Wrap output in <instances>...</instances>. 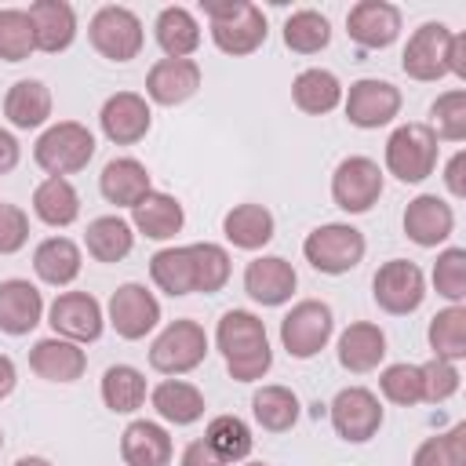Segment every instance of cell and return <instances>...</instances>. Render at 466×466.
<instances>
[{
    "label": "cell",
    "mask_w": 466,
    "mask_h": 466,
    "mask_svg": "<svg viewBox=\"0 0 466 466\" xmlns=\"http://www.w3.org/2000/svg\"><path fill=\"white\" fill-rule=\"evenodd\" d=\"M433 288L451 306L466 302V248H444L433 262Z\"/></svg>",
    "instance_id": "cell-47"
},
{
    "label": "cell",
    "mask_w": 466,
    "mask_h": 466,
    "mask_svg": "<svg viewBox=\"0 0 466 466\" xmlns=\"http://www.w3.org/2000/svg\"><path fill=\"white\" fill-rule=\"evenodd\" d=\"M404 233L419 248H437L455 233V208L437 193H419L404 208Z\"/></svg>",
    "instance_id": "cell-19"
},
{
    "label": "cell",
    "mask_w": 466,
    "mask_h": 466,
    "mask_svg": "<svg viewBox=\"0 0 466 466\" xmlns=\"http://www.w3.org/2000/svg\"><path fill=\"white\" fill-rule=\"evenodd\" d=\"M400 7L390 0H357L346 11V33L364 51H382L400 36Z\"/></svg>",
    "instance_id": "cell-16"
},
{
    "label": "cell",
    "mask_w": 466,
    "mask_h": 466,
    "mask_svg": "<svg viewBox=\"0 0 466 466\" xmlns=\"http://www.w3.org/2000/svg\"><path fill=\"white\" fill-rule=\"evenodd\" d=\"M382 197V167L379 160L364 157V153H353V157H342L331 171V200L335 208H342L346 215H364L379 204Z\"/></svg>",
    "instance_id": "cell-8"
},
{
    "label": "cell",
    "mask_w": 466,
    "mask_h": 466,
    "mask_svg": "<svg viewBox=\"0 0 466 466\" xmlns=\"http://www.w3.org/2000/svg\"><path fill=\"white\" fill-rule=\"evenodd\" d=\"M149 189L153 175L138 157H113L98 175V193L106 197V204L116 208H135Z\"/></svg>",
    "instance_id": "cell-24"
},
{
    "label": "cell",
    "mask_w": 466,
    "mask_h": 466,
    "mask_svg": "<svg viewBox=\"0 0 466 466\" xmlns=\"http://www.w3.org/2000/svg\"><path fill=\"white\" fill-rule=\"evenodd\" d=\"M328 419H331V430L346 444H368L382 430L386 411H382L379 393H371L368 386H346L328 404Z\"/></svg>",
    "instance_id": "cell-10"
},
{
    "label": "cell",
    "mask_w": 466,
    "mask_h": 466,
    "mask_svg": "<svg viewBox=\"0 0 466 466\" xmlns=\"http://www.w3.org/2000/svg\"><path fill=\"white\" fill-rule=\"evenodd\" d=\"M291 102L309 116H324L342 106V84L331 69L309 66L291 80Z\"/></svg>",
    "instance_id": "cell-34"
},
{
    "label": "cell",
    "mask_w": 466,
    "mask_h": 466,
    "mask_svg": "<svg viewBox=\"0 0 466 466\" xmlns=\"http://www.w3.org/2000/svg\"><path fill=\"white\" fill-rule=\"evenodd\" d=\"M25 240H29V215L18 204H4L0 200V255L22 251Z\"/></svg>",
    "instance_id": "cell-49"
},
{
    "label": "cell",
    "mask_w": 466,
    "mask_h": 466,
    "mask_svg": "<svg viewBox=\"0 0 466 466\" xmlns=\"http://www.w3.org/2000/svg\"><path fill=\"white\" fill-rule=\"evenodd\" d=\"M426 339H430L433 357L459 364L466 357V306H444V309H437L430 317Z\"/></svg>",
    "instance_id": "cell-40"
},
{
    "label": "cell",
    "mask_w": 466,
    "mask_h": 466,
    "mask_svg": "<svg viewBox=\"0 0 466 466\" xmlns=\"http://www.w3.org/2000/svg\"><path fill=\"white\" fill-rule=\"evenodd\" d=\"M269 36V22L262 15L258 4L244 0V7L222 22H211V40L222 55H233V58H244V55H255Z\"/></svg>",
    "instance_id": "cell-20"
},
{
    "label": "cell",
    "mask_w": 466,
    "mask_h": 466,
    "mask_svg": "<svg viewBox=\"0 0 466 466\" xmlns=\"http://www.w3.org/2000/svg\"><path fill=\"white\" fill-rule=\"evenodd\" d=\"M29 368L47 382H76L87 371V353L80 350V342L51 335V339H36L33 342Z\"/></svg>",
    "instance_id": "cell-25"
},
{
    "label": "cell",
    "mask_w": 466,
    "mask_h": 466,
    "mask_svg": "<svg viewBox=\"0 0 466 466\" xmlns=\"http://www.w3.org/2000/svg\"><path fill=\"white\" fill-rule=\"evenodd\" d=\"M411 466H466V422H455L451 430L426 437L415 448Z\"/></svg>",
    "instance_id": "cell-43"
},
{
    "label": "cell",
    "mask_w": 466,
    "mask_h": 466,
    "mask_svg": "<svg viewBox=\"0 0 466 466\" xmlns=\"http://www.w3.org/2000/svg\"><path fill=\"white\" fill-rule=\"evenodd\" d=\"M244 466H266V462H244Z\"/></svg>",
    "instance_id": "cell-57"
},
{
    "label": "cell",
    "mask_w": 466,
    "mask_h": 466,
    "mask_svg": "<svg viewBox=\"0 0 466 466\" xmlns=\"http://www.w3.org/2000/svg\"><path fill=\"white\" fill-rule=\"evenodd\" d=\"M240 7H244V0H200V11L208 22H222V18L237 15Z\"/></svg>",
    "instance_id": "cell-54"
},
{
    "label": "cell",
    "mask_w": 466,
    "mask_h": 466,
    "mask_svg": "<svg viewBox=\"0 0 466 466\" xmlns=\"http://www.w3.org/2000/svg\"><path fill=\"white\" fill-rule=\"evenodd\" d=\"M0 451H4V430H0Z\"/></svg>",
    "instance_id": "cell-58"
},
{
    "label": "cell",
    "mask_w": 466,
    "mask_h": 466,
    "mask_svg": "<svg viewBox=\"0 0 466 466\" xmlns=\"http://www.w3.org/2000/svg\"><path fill=\"white\" fill-rule=\"evenodd\" d=\"M47 324L55 328L58 339L95 342L106 328V313H102V302L91 291H62L47 306Z\"/></svg>",
    "instance_id": "cell-14"
},
{
    "label": "cell",
    "mask_w": 466,
    "mask_h": 466,
    "mask_svg": "<svg viewBox=\"0 0 466 466\" xmlns=\"http://www.w3.org/2000/svg\"><path fill=\"white\" fill-rule=\"evenodd\" d=\"M430 131L437 135V142H462L466 138V91L462 87H451V91H441L430 106Z\"/></svg>",
    "instance_id": "cell-44"
},
{
    "label": "cell",
    "mask_w": 466,
    "mask_h": 466,
    "mask_svg": "<svg viewBox=\"0 0 466 466\" xmlns=\"http://www.w3.org/2000/svg\"><path fill=\"white\" fill-rule=\"evenodd\" d=\"M215 346H218L233 382H258L273 368L266 324L251 309H226L215 328Z\"/></svg>",
    "instance_id": "cell-1"
},
{
    "label": "cell",
    "mask_w": 466,
    "mask_h": 466,
    "mask_svg": "<svg viewBox=\"0 0 466 466\" xmlns=\"http://www.w3.org/2000/svg\"><path fill=\"white\" fill-rule=\"evenodd\" d=\"M251 415L266 433H288L299 422L302 404H299L295 390H288L280 382H269V386H258L251 393Z\"/></svg>",
    "instance_id": "cell-36"
},
{
    "label": "cell",
    "mask_w": 466,
    "mask_h": 466,
    "mask_svg": "<svg viewBox=\"0 0 466 466\" xmlns=\"http://www.w3.org/2000/svg\"><path fill=\"white\" fill-rule=\"evenodd\" d=\"M400 87L379 76H360L350 84V91H342V109L346 120L360 131H375L393 124V116L400 113Z\"/></svg>",
    "instance_id": "cell-11"
},
{
    "label": "cell",
    "mask_w": 466,
    "mask_h": 466,
    "mask_svg": "<svg viewBox=\"0 0 466 466\" xmlns=\"http://www.w3.org/2000/svg\"><path fill=\"white\" fill-rule=\"evenodd\" d=\"M444 186H448V193H451L455 200L466 197V149L451 153V160L444 164Z\"/></svg>",
    "instance_id": "cell-50"
},
{
    "label": "cell",
    "mask_w": 466,
    "mask_h": 466,
    "mask_svg": "<svg viewBox=\"0 0 466 466\" xmlns=\"http://www.w3.org/2000/svg\"><path fill=\"white\" fill-rule=\"evenodd\" d=\"M51 106H55V102H51V87H47L44 80H33V76L15 80V84L7 87V95H4V116H7V124L18 127V131L44 127L47 116H51Z\"/></svg>",
    "instance_id": "cell-29"
},
{
    "label": "cell",
    "mask_w": 466,
    "mask_h": 466,
    "mask_svg": "<svg viewBox=\"0 0 466 466\" xmlns=\"http://www.w3.org/2000/svg\"><path fill=\"white\" fill-rule=\"evenodd\" d=\"M222 233L240 251H262L277 233V218H273V211L266 204L244 200V204H233L222 215Z\"/></svg>",
    "instance_id": "cell-26"
},
{
    "label": "cell",
    "mask_w": 466,
    "mask_h": 466,
    "mask_svg": "<svg viewBox=\"0 0 466 466\" xmlns=\"http://www.w3.org/2000/svg\"><path fill=\"white\" fill-rule=\"evenodd\" d=\"M208 357V331L204 324H197L193 317H178L171 320L149 346V368L167 375V379H178L193 368H200Z\"/></svg>",
    "instance_id": "cell-5"
},
{
    "label": "cell",
    "mask_w": 466,
    "mask_h": 466,
    "mask_svg": "<svg viewBox=\"0 0 466 466\" xmlns=\"http://www.w3.org/2000/svg\"><path fill=\"white\" fill-rule=\"evenodd\" d=\"M98 127L113 146H135L153 127V109L138 91H116L98 109Z\"/></svg>",
    "instance_id": "cell-15"
},
{
    "label": "cell",
    "mask_w": 466,
    "mask_h": 466,
    "mask_svg": "<svg viewBox=\"0 0 466 466\" xmlns=\"http://www.w3.org/2000/svg\"><path fill=\"white\" fill-rule=\"evenodd\" d=\"M335 335V313L320 299H299L280 320V346L295 360L317 357Z\"/></svg>",
    "instance_id": "cell-7"
},
{
    "label": "cell",
    "mask_w": 466,
    "mask_h": 466,
    "mask_svg": "<svg viewBox=\"0 0 466 466\" xmlns=\"http://www.w3.org/2000/svg\"><path fill=\"white\" fill-rule=\"evenodd\" d=\"M80 266H84V251L69 237H47L33 248V273L51 288L73 284L80 277Z\"/></svg>",
    "instance_id": "cell-30"
},
{
    "label": "cell",
    "mask_w": 466,
    "mask_h": 466,
    "mask_svg": "<svg viewBox=\"0 0 466 466\" xmlns=\"http://www.w3.org/2000/svg\"><path fill=\"white\" fill-rule=\"evenodd\" d=\"M386 171L397 182H422L437 171V157H441V142L430 131V124L422 120H408L400 127L390 131L386 138Z\"/></svg>",
    "instance_id": "cell-2"
},
{
    "label": "cell",
    "mask_w": 466,
    "mask_h": 466,
    "mask_svg": "<svg viewBox=\"0 0 466 466\" xmlns=\"http://www.w3.org/2000/svg\"><path fill=\"white\" fill-rule=\"evenodd\" d=\"M149 277H153V284L164 291V295H171V299H178V295H193L197 288H193V255H189V244H171V248H160V251H153V258H149Z\"/></svg>",
    "instance_id": "cell-38"
},
{
    "label": "cell",
    "mask_w": 466,
    "mask_h": 466,
    "mask_svg": "<svg viewBox=\"0 0 466 466\" xmlns=\"http://www.w3.org/2000/svg\"><path fill=\"white\" fill-rule=\"evenodd\" d=\"M15 466H51V459H44V455H22Z\"/></svg>",
    "instance_id": "cell-56"
},
{
    "label": "cell",
    "mask_w": 466,
    "mask_h": 466,
    "mask_svg": "<svg viewBox=\"0 0 466 466\" xmlns=\"http://www.w3.org/2000/svg\"><path fill=\"white\" fill-rule=\"evenodd\" d=\"M44 320V295L25 277L0 280V331L4 335H29Z\"/></svg>",
    "instance_id": "cell-21"
},
{
    "label": "cell",
    "mask_w": 466,
    "mask_h": 466,
    "mask_svg": "<svg viewBox=\"0 0 466 466\" xmlns=\"http://www.w3.org/2000/svg\"><path fill=\"white\" fill-rule=\"evenodd\" d=\"M178 466H226V462H222V459L211 451V444L200 437V441H189V444L182 448Z\"/></svg>",
    "instance_id": "cell-51"
},
{
    "label": "cell",
    "mask_w": 466,
    "mask_h": 466,
    "mask_svg": "<svg viewBox=\"0 0 466 466\" xmlns=\"http://www.w3.org/2000/svg\"><path fill=\"white\" fill-rule=\"evenodd\" d=\"M186 226V211L178 204V197L149 189L135 208H131V229L149 237V240H171L178 229Z\"/></svg>",
    "instance_id": "cell-28"
},
{
    "label": "cell",
    "mask_w": 466,
    "mask_h": 466,
    "mask_svg": "<svg viewBox=\"0 0 466 466\" xmlns=\"http://www.w3.org/2000/svg\"><path fill=\"white\" fill-rule=\"evenodd\" d=\"M15 386H18V368H15V360L7 353H0V400L11 397Z\"/></svg>",
    "instance_id": "cell-55"
},
{
    "label": "cell",
    "mask_w": 466,
    "mask_h": 466,
    "mask_svg": "<svg viewBox=\"0 0 466 466\" xmlns=\"http://www.w3.org/2000/svg\"><path fill=\"white\" fill-rule=\"evenodd\" d=\"M29 22H33V40L36 51L44 55H58L76 40V11L66 0H33L25 7Z\"/></svg>",
    "instance_id": "cell-22"
},
{
    "label": "cell",
    "mask_w": 466,
    "mask_h": 466,
    "mask_svg": "<svg viewBox=\"0 0 466 466\" xmlns=\"http://www.w3.org/2000/svg\"><path fill=\"white\" fill-rule=\"evenodd\" d=\"M18 157H22V146H18V138H15L7 127H0V175L15 171V167H18Z\"/></svg>",
    "instance_id": "cell-53"
},
{
    "label": "cell",
    "mask_w": 466,
    "mask_h": 466,
    "mask_svg": "<svg viewBox=\"0 0 466 466\" xmlns=\"http://www.w3.org/2000/svg\"><path fill=\"white\" fill-rule=\"evenodd\" d=\"M371 299L390 317H408L426 299V273L411 258H390L371 277Z\"/></svg>",
    "instance_id": "cell-9"
},
{
    "label": "cell",
    "mask_w": 466,
    "mask_h": 466,
    "mask_svg": "<svg viewBox=\"0 0 466 466\" xmlns=\"http://www.w3.org/2000/svg\"><path fill=\"white\" fill-rule=\"evenodd\" d=\"M149 404L171 426H193L204 415V408H208L204 404V393L193 382H186V379H164V382H157L149 390Z\"/></svg>",
    "instance_id": "cell-32"
},
{
    "label": "cell",
    "mask_w": 466,
    "mask_h": 466,
    "mask_svg": "<svg viewBox=\"0 0 466 466\" xmlns=\"http://www.w3.org/2000/svg\"><path fill=\"white\" fill-rule=\"evenodd\" d=\"M153 36H157V44H160V51L167 58H189L200 47V22H197V15L189 7L171 4V7H164L157 15Z\"/></svg>",
    "instance_id": "cell-33"
},
{
    "label": "cell",
    "mask_w": 466,
    "mask_h": 466,
    "mask_svg": "<svg viewBox=\"0 0 466 466\" xmlns=\"http://www.w3.org/2000/svg\"><path fill=\"white\" fill-rule=\"evenodd\" d=\"M87 40L91 47L109 58V62H131L138 58L142 44H146V29H142V18L124 7V4H102L91 22H87Z\"/></svg>",
    "instance_id": "cell-6"
},
{
    "label": "cell",
    "mask_w": 466,
    "mask_h": 466,
    "mask_svg": "<svg viewBox=\"0 0 466 466\" xmlns=\"http://www.w3.org/2000/svg\"><path fill=\"white\" fill-rule=\"evenodd\" d=\"M299 288V273L280 255H258L244 266V295L258 306H284Z\"/></svg>",
    "instance_id": "cell-18"
},
{
    "label": "cell",
    "mask_w": 466,
    "mask_h": 466,
    "mask_svg": "<svg viewBox=\"0 0 466 466\" xmlns=\"http://www.w3.org/2000/svg\"><path fill=\"white\" fill-rule=\"evenodd\" d=\"M379 390H382V397L390 404L415 408V404H422V368L419 364H408V360L390 364L379 375Z\"/></svg>",
    "instance_id": "cell-46"
},
{
    "label": "cell",
    "mask_w": 466,
    "mask_h": 466,
    "mask_svg": "<svg viewBox=\"0 0 466 466\" xmlns=\"http://www.w3.org/2000/svg\"><path fill=\"white\" fill-rule=\"evenodd\" d=\"M419 368H422V400H430V404H444L448 397L459 393L462 375H459V368H455L451 360L430 357V360L419 364Z\"/></svg>",
    "instance_id": "cell-48"
},
{
    "label": "cell",
    "mask_w": 466,
    "mask_h": 466,
    "mask_svg": "<svg viewBox=\"0 0 466 466\" xmlns=\"http://www.w3.org/2000/svg\"><path fill=\"white\" fill-rule=\"evenodd\" d=\"M84 248L95 262H120L131 255L135 248V229L127 218L120 215H98L87 222V233H84Z\"/></svg>",
    "instance_id": "cell-35"
},
{
    "label": "cell",
    "mask_w": 466,
    "mask_h": 466,
    "mask_svg": "<svg viewBox=\"0 0 466 466\" xmlns=\"http://www.w3.org/2000/svg\"><path fill=\"white\" fill-rule=\"evenodd\" d=\"M106 320H109V328H113L120 339L138 342V339H146V335L160 324V302H157V295H153L146 284L127 280V284H120V288L109 295Z\"/></svg>",
    "instance_id": "cell-12"
},
{
    "label": "cell",
    "mask_w": 466,
    "mask_h": 466,
    "mask_svg": "<svg viewBox=\"0 0 466 466\" xmlns=\"http://www.w3.org/2000/svg\"><path fill=\"white\" fill-rule=\"evenodd\" d=\"M102 404L113 411V415H131L146 404V375L135 368V364H109L106 375H102Z\"/></svg>",
    "instance_id": "cell-37"
},
{
    "label": "cell",
    "mask_w": 466,
    "mask_h": 466,
    "mask_svg": "<svg viewBox=\"0 0 466 466\" xmlns=\"http://www.w3.org/2000/svg\"><path fill=\"white\" fill-rule=\"evenodd\" d=\"M448 40L451 29L444 22H422L400 55V69L419 84H437L448 76Z\"/></svg>",
    "instance_id": "cell-13"
},
{
    "label": "cell",
    "mask_w": 466,
    "mask_h": 466,
    "mask_svg": "<svg viewBox=\"0 0 466 466\" xmlns=\"http://www.w3.org/2000/svg\"><path fill=\"white\" fill-rule=\"evenodd\" d=\"M33 215L51 226V229H66L80 218V193L69 178L62 175H47L36 189H33Z\"/></svg>",
    "instance_id": "cell-31"
},
{
    "label": "cell",
    "mask_w": 466,
    "mask_h": 466,
    "mask_svg": "<svg viewBox=\"0 0 466 466\" xmlns=\"http://www.w3.org/2000/svg\"><path fill=\"white\" fill-rule=\"evenodd\" d=\"M386 360V331L371 320H353L339 335V364L350 375H368Z\"/></svg>",
    "instance_id": "cell-27"
},
{
    "label": "cell",
    "mask_w": 466,
    "mask_h": 466,
    "mask_svg": "<svg viewBox=\"0 0 466 466\" xmlns=\"http://www.w3.org/2000/svg\"><path fill=\"white\" fill-rule=\"evenodd\" d=\"M364 251H368V240L350 222H324V226L309 229L306 240H302L306 262L317 273H328V277H342V273L357 269Z\"/></svg>",
    "instance_id": "cell-4"
},
{
    "label": "cell",
    "mask_w": 466,
    "mask_h": 466,
    "mask_svg": "<svg viewBox=\"0 0 466 466\" xmlns=\"http://www.w3.org/2000/svg\"><path fill=\"white\" fill-rule=\"evenodd\" d=\"M175 444L171 433L153 419H135L120 433V459L124 466H171Z\"/></svg>",
    "instance_id": "cell-23"
},
{
    "label": "cell",
    "mask_w": 466,
    "mask_h": 466,
    "mask_svg": "<svg viewBox=\"0 0 466 466\" xmlns=\"http://www.w3.org/2000/svg\"><path fill=\"white\" fill-rule=\"evenodd\" d=\"M331 44V22L317 7H299L284 18V47L295 55H317Z\"/></svg>",
    "instance_id": "cell-39"
},
{
    "label": "cell",
    "mask_w": 466,
    "mask_h": 466,
    "mask_svg": "<svg viewBox=\"0 0 466 466\" xmlns=\"http://www.w3.org/2000/svg\"><path fill=\"white\" fill-rule=\"evenodd\" d=\"M200 80L197 58H157L146 73V98L157 106H182L200 91Z\"/></svg>",
    "instance_id": "cell-17"
},
{
    "label": "cell",
    "mask_w": 466,
    "mask_h": 466,
    "mask_svg": "<svg viewBox=\"0 0 466 466\" xmlns=\"http://www.w3.org/2000/svg\"><path fill=\"white\" fill-rule=\"evenodd\" d=\"M189 255H193V288L204 291V295H215L226 288L229 280V251L215 240H197L189 244Z\"/></svg>",
    "instance_id": "cell-42"
},
{
    "label": "cell",
    "mask_w": 466,
    "mask_h": 466,
    "mask_svg": "<svg viewBox=\"0 0 466 466\" xmlns=\"http://www.w3.org/2000/svg\"><path fill=\"white\" fill-rule=\"evenodd\" d=\"M36 51L33 22L25 7H0V58L4 62H25Z\"/></svg>",
    "instance_id": "cell-45"
},
{
    "label": "cell",
    "mask_w": 466,
    "mask_h": 466,
    "mask_svg": "<svg viewBox=\"0 0 466 466\" xmlns=\"http://www.w3.org/2000/svg\"><path fill=\"white\" fill-rule=\"evenodd\" d=\"M95 157V135L87 124L80 120H58L51 127L40 131V138L33 142V160L47 171V175H73L84 171Z\"/></svg>",
    "instance_id": "cell-3"
},
{
    "label": "cell",
    "mask_w": 466,
    "mask_h": 466,
    "mask_svg": "<svg viewBox=\"0 0 466 466\" xmlns=\"http://www.w3.org/2000/svg\"><path fill=\"white\" fill-rule=\"evenodd\" d=\"M204 441L211 444V451L229 466V462H244L255 448V437H251V426L240 419V415H215L208 422V433Z\"/></svg>",
    "instance_id": "cell-41"
},
{
    "label": "cell",
    "mask_w": 466,
    "mask_h": 466,
    "mask_svg": "<svg viewBox=\"0 0 466 466\" xmlns=\"http://www.w3.org/2000/svg\"><path fill=\"white\" fill-rule=\"evenodd\" d=\"M448 73L466 80V33H451L448 40Z\"/></svg>",
    "instance_id": "cell-52"
}]
</instances>
